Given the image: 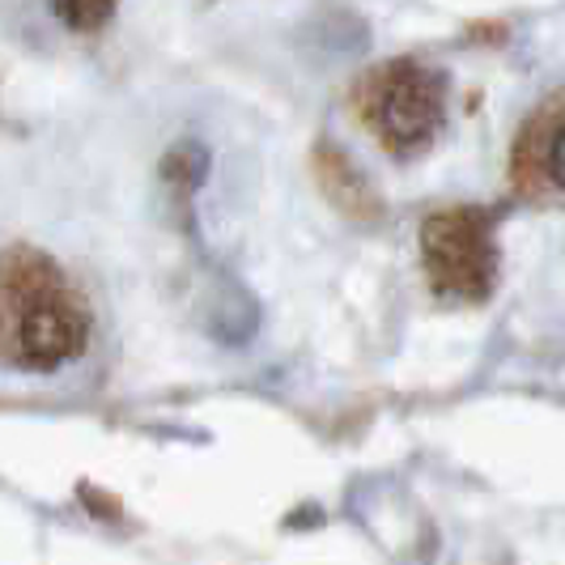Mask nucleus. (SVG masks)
I'll use <instances>...</instances> for the list:
<instances>
[{
  "label": "nucleus",
  "instance_id": "f257e3e1",
  "mask_svg": "<svg viewBox=\"0 0 565 565\" xmlns=\"http://www.w3.org/2000/svg\"><path fill=\"white\" fill-rule=\"evenodd\" d=\"M0 307L13 315V349L30 370L82 358L89 319L47 255L13 247L0 255Z\"/></svg>",
  "mask_w": 565,
  "mask_h": 565
},
{
  "label": "nucleus",
  "instance_id": "f03ea898",
  "mask_svg": "<svg viewBox=\"0 0 565 565\" xmlns=\"http://www.w3.org/2000/svg\"><path fill=\"white\" fill-rule=\"evenodd\" d=\"M422 259L443 298L481 302L493 294V281H498L493 222L481 209H443V213L425 217Z\"/></svg>",
  "mask_w": 565,
  "mask_h": 565
},
{
  "label": "nucleus",
  "instance_id": "39448f33",
  "mask_svg": "<svg viewBox=\"0 0 565 565\" xmlns=\"http://www.w3.org/2000/svg\"><path fill=\"white\" fill-rule=\"evenodd\" d=\"M544 170H548V179L565 192V124L548 137V149H544Z\"/></svg>",
  "mask_w": 565,
  "mask_h": 565
},
{
  "label": "nucleus",
  "instance_id": "20e7f679",
  "mask_svg": "<svg viewBox=\"0 0 565 565\" xmlns=\"http://www.w3.org/2000/svg\"><path fill=\"white\" fill-rule=\"evenodd\" d=\"M119 0H56V13L64 26L73 30H98L103 22H111Z\"/></svg>",
  "mask_w": 565,
  "mask_h": 565
},
{
  "label": "nucleus",
  "instance_id": "7ed1b4c3",
  "mask_svg": "<svg viewBox=\"0 0 565 565\" xmlns=\"http://www.w3.org/2000/svg\"><path fill=\"white\" fill-rule=\"evenodd\" d=\"M447 115V85L434 68L399 60L379 68L366 85V124L370 132L396 153H413L434 141Z\"/></svg>",
  "mask_w": 565,
  "mask_h": 565
}]
</instances>
